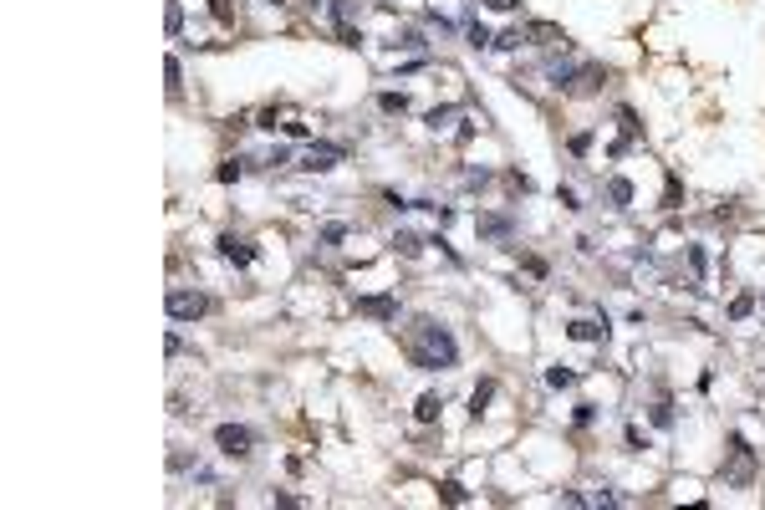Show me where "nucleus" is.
<instances>
[{
	"label": "nucleus",
	"instance_id": "f257e3e1",
	"mask_svg": "<svg viewBox=\"0 0 765 510\" xmlns=\"http://www.w3.org/2000/svg\"><path fill=\"white\" fill-rule=\"evenodd\" d=\"M413 362L419 368H455L459 362V342L434 322H419L413 326Z\"/></svg>",
	"mask_w": 765,
	"mask_h": 510
},
{
	"label": "nucleus",
	"instance_id": "f03ea898",
	"mask_svg": "<svg viewBox=\"0 0 765 510\" xmlns=\"http://www.w3.org/2000/svg\"><path fill=\"white\" fill-rule=\"evenodd\" d=\"M215 444H219V454H230V460H245V454L255 449V429H245V424H219V429H215Z\"/></svg>",
	"mask_w": 765,
	"mask_h": 510
},
{
	"label": "nucleus",
	"instance_id": "7ed1b4c3",
	"mask_svg": "<svg viewBox=\"0 0 765 510\" xmlns=\"http://www.w3.org/2000/svg\"><path fill=\"white\" fill-rule=\"evenodd\" d=\"M163 306H168V317H174V322H199L204 311H210V302H204L199 291H168Z\"/></svg>",
	"mask_w": 765,
	"mask_h": 510
},
{
	"label": "nucleus",
	"instance_id": "20e7f679",
	"mask_svg": "<svg viewBox=\"0 0 765 510\" xmlns=\"http://www.w3.org/2000/svg\"><path fill=\"white\" fill-rule=\"evenodd\" d=\"M337 164H342V148H337V143H311L296 168H306V174H327V168H337Z\"/></svg>",
	"mask_w": 765,
	"mask_h": 510
},
{
	"label": "nucleus",
	"instance_id": "39448f33",
	"mask_svg": "<svg viewBox=\"0 0 765 510\" xmlns=\"http://www.w3.org/2000/svg\"><path fill=\"white\" fill-rule=\"evenodd\" d=\"M357 311H362V317H378V322H393L398 317V302H393V296H357Z\"/></svg>",
	"mask_w": 765,
	"mask_h": 510
},
{
	"label": "nucleus",
	"instance_id": "423d86ee",
	"mask_svg": "<svg viewBox=\"0 0 765 510\" xmlns=\"http://www.w3.org/2000/svg\"><path fill=\"white\" fill-rule=\"evenodd\" d=\"M219 255L235 260V266H250V260H255V245H250V240H235V235H219Z\"/></svg>",
	"mask_w": 765,
	"mask_h": 510
},
{
	"label": "nucleus",
	"instance_id": "0eeeda50",
	"mask_svg": "<svg viewBox=\"0 0 765 510\" xmlns=\"http://www.w3.org/2000/svg\"><path fill=\"white\" fill-rule=\"evenodd\" d=\"M566 337H572V342H602V337H607V322H592V317H577L572 326H566Z\"/></svg>",
	"mask_w": 765,
	"mask_h": 510
},
{
	"label": "nucleus",
	"instance_id": "6e6552de",
	"mask_svg": "<svg viewBox=\"0 0 765 510\" xmlns=\"http://www.w3.org/2000/svg\"><path fill=\"white\" fill-rule=\"evenodd\" d=\"M475 230L485 235V240H510V230H515V225H510L505 215H479V219H475Z\"/></svg>",
	"mask_w": 765,
	"mask_h": 510
},
{
	"label": "nucleus",
	"instance_id": "1a4fd4ad",
	"mask_svg": "<svg viewBox=\"0 0 765 510\" xmlns=\"http://www.w3.org/2000/svg\"><path fill=\"white\" fill-rule=\"evenodd\" d=\"M724 480H730V485H745V480H750V449H745V439H735V464H730Z\"/></svg>",
	"mask_w": 765,
	"mask_h": 510
},
{
	"label": "nucleus",
	"instance_id": "9d476101",
	"mask_svg": "<svg viewBox=\"0 0 765 510\" xmlns=\"http://www.w3.org/2000/svg\"><path fill=\"white\" fill-rule=\"evenodd\" d=\"M393 251H398V255H408V260H413V255H419V251H424V240H419V235H413V230H398V235H393Z\"/></svg>",
	"mask_w": 765,
	"mask_h": 510
},
{
	"label": "nucleus",
	"instance_id": "9b49d317",
	"mask_svg": "<svg viewBox=\"0 0 765 510\" xmlns=\"http://www.w3.org/2000/svg\"><path fill=\"white\" fill-rule=\"evenodd\" d=\"M577 77H582V67H577V61H562V67H551V87H572Z\"/></svg>",
	"mask_w": 765,
	"mask_h": 510
},
{
	"label": "nucleus",
	"instance_id": "f8f14e48",
	"mask_svg": "<svg viewBox=\"0 0 765 510\" xmlns=\"http://www.w3.org/2000/svg\"><path fill=\"white\" fill-rule=\"evenodd\" d=\"M607 199H613L617 209H622V204H633V184H628V179H613V184H607Z\"/></svg>",
	"mask_w": 765,
	"mask_h": 510
},
{
	"label": "nucleus",
	"instance_id": "ddd939ff",
	"mask_svg": "<svg viewBox=\"0 0 765 510\" xmlns=\"http://www.w3.org/2000/svg\"><path fill=\"white\" fill-rule=\"evenodd\" d=\"M413 413H419V424H434V418H439V393H424Z\"/></svg>",
	"mask_w": 765,
	"mask_h": 510
},
{
	"label": "nucleus",
	"instance_id": "4468645a",
	"mask_svg": "<svg viewBox=\"0 0 765 510\" xmlns=\"http://www.w3.org/2000/svg\"><path fill=\"white\" fill-rule=\"evenodd\" d=\"M464 41H470V46H495V36H490L479 21H470V26H464Z\"/></svg>",
	"mask_w": 765,
	"mask_h": 510
},
{
	"label": "nucleus",
	"instance_id": "2eb2a0df",
	"mask_svg": "<svg viewBox=\"0 0 765 510\" xmlns=\"http://www.w3.org/2000/svg\"><path fill=\"white\" fill-rule=\"evenodd\" d=\"M546 383H551V388H572L577 373H572V368H546Z\"/></svg>",
	"mask_w": 765,
	"mask_h": 510
},
{
	"label": "nucleus",
	"instance_id": "dca6fc26",
	"mask_svg": "<svg viewBox=\"0 0 765 510\" xmlns=\"http://www.w3.org/2000/svg\"><path fill=\"white\" fill-rule=\"evenodd\" d=\"M653 424H658V429H673V403H668V398L653 403Z\"/></svg>",
	"mask_w": 765,
	"mask_h": 510
},
{
	"label": "nucleus",
	"instance_id": "f3484780",
	"mask_svg": "<svg viewBox=\"0 0 765 510\" xmlns=\"http://www.w3.org/2000/svg\"><path fill=\"white\" fill-rule=\"evenodd\" d=\"M393 46H398V51H424V46H429V41H424V36H419V31H404V36H398V41H393Z\"/></svg>",
	"mask_w": 765,
	"mask_h": 510
},
{
	"label": "nucleus",
	"instance_id": "a211bd4d",
	"mask_svg": "<svg viewBox=\"0 0 765 510\" xmlns=\"http://www.w3.org/2000/svg\"><path fill=\"white\" fill-rule=\"evenodd\" d=\"M383 112H408V97L404 92H383Z\"/></svg>",
	"mask_w": 765,
	"mask_h": 510
},
{
	"label": "nucleus",
	"instance_id": "6ab92c4d",
	"mask_svg": "<svg viewBox=\"0 0 765 510\" xmlns=\"http://www.w3.org/2000/svg\"><path fill=\"white\" fill-rule=\"evenodd\" d=\"M449 123H455V108H434V112H429V128H434V133H439V128H449Z\"/></svg>",
	"mask_w": 765,
	"mask_h": 510
},
{
	"label": "nucleus",
	"instance_id": "aec40b11",
	"mask_svg": "<svg viewBox=\"0 0 765 510\" xmlns=\"http://www.w3.org/2000/svg\"><path fill=\"white\" fill-rule=\"evenodd\" d=\"M163 31H168V36H179V31H184V10H179V6H168V21H163Z\"/></svg>",
	"mask_w": 765,
	"mask_h": 510
},
{
	"label": "nucleus",
	"instance_id": "412c9836",
	"mask_svg": "<svg viewBox=\"0 0 765 510\" xmlns=\"http://www.w3.org/2000/svg\"><path fill=\"white\" fill-rule=\"evenodd\" d=\"M240 174H245V164H240V159H230L225 168H219V184H235Z\"/></svg>",
	"mask_w": 765,
	"mask_h": 510
},
{
	"label": "nucleus",
	"instance_id": "4be33fe9",
	"mask_svg": "<svg viewBox=\"0 0 765 510\" xmlns=\"http://www.w3.org/2000/svg\"><path fill=\"white\" fill-rule=\"evenodd\" d=\"M521 41H526V36H521V31H500V36H495V46H500V51H515V46H521Z\"/></svg>",
	"mask_w": 765,
	"mask_h": 510
},
{
	"label": "nucleus",
	"instance_id": "5701e85b",
	"mask_svg": "<svg viewBox=\"0 0 765 510\" xmlns=\"http://www.w3.org/2000/svg\"><path fill=\"white\" fill-rule=\"evenodd\" d=\"M490 393H495V383H479V388H475V398H470V403H475V413L490 403Z\"/></svg>",
	"mask_w": 765,
	"mask_h": 510
},
{
	"label": "nucleus",
	"instance_id": "b1692460",
	"mask_svg": "<svg viewBox=\"0 0 765 510\" xmlns=\"http://www.w3.org/2000/svg\"><path fill=\"white\" fill-rule=\"evenodd\" d=\"M444 500H449V505H464V485H459V480H449V485H444Z\"/></svg>",
	"mask_w": 765,
	"mask_h": 510
},
{
	"label": "nucleus",
	"instance_id": "393cba45",
	"mask_svg": "<svg viewBox=\"0 0 765 510\" xmlns=\"http://www.w3.org/2000/svg\"><path fill=\"white\" fill-rule=\"evenodd\" d=\"M163 77H168V92H179V61H174V57L163 61Z\"/></svg>",
	"mask_w": 765,
	"mask_h": 510
},
{
	"label": "nucleus",
	"instance_id": "a878e982",
	"mask_svg": "<svg viewBox=\"0 0 765 510\" xmlns=\"http://www.w3.org/2000/svg\"><path fill=\"white\" fill-rule=\"evenodd\" d=\"M342 235H347V225H327V230H321V245H337Z\"/></svg>",
	"mask_w": 765,
	"mask_h": 510
},
{
	"label": "nucleus",
	"instance_id": "bb28decb",
	"mask_svg": "<svg viewBox=\"0 0 765 510\" xmlns=\"http://www.w3.org/2000/svg\"><path fill=\"white\" fill-rule=\"evenodd\" d=\"M689 266H694V276H704V251L699 245H689Z\"/></svg>",
	"mask_w": 765,
	"mask_h": 510
},
{
	"label": "nucleus",
	"instance_id": "cd10ccee",
	"mask_svg": "<svg viewBox=\"0 0 765 510\" xmlns=\"http://www.w3.org/2000/svg\"><path fill=\"white\" fill-rule=\"evenodd\" d=\"M168 469H174V475H179V469H189V454H184V449H174V454H168Z\"/></svg>",
	"mask_w": 765,
	"mask_h": 510
},
{
	"label": "nucleus",
	"instance_id": "c85d7f7f",
	"mask_svg": "<svg viewBox=\"0 0 765 510\" xmlns=\"http://www.w3.org/2000/svg\"><path fill=\"white\" fill-rule=\"evenodd\" d=\"M730 317H750V296H735V302H730Z\"/></svg>",
	"mask_w": 765,
	"mask_h": 510
},
{
	"label": "nucleus",
	"instance_id": "c756f323",
	"mask_svg": "<svg viewBox=\"0 0 765 510\" xmlns=\"http://www.w3.org/2000/svg\"><path fill=\"white\" fill-rule=\"evenodd\" d=\"M490 6H495V10H515L521 0H490Z\"/></svg>",
	"mask_w": 765,
	"mask_h": 510
}]
</instances>
